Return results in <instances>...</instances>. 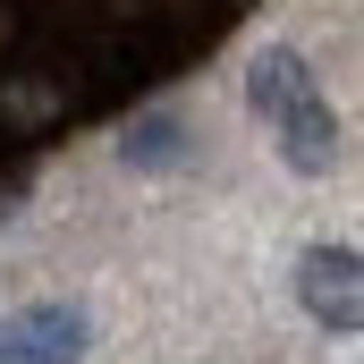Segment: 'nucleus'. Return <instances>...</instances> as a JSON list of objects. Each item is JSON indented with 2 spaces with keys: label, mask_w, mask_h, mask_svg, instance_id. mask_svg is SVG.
<instances>
[{
  "label": "nucleus",
  "mask_w": 364,
  "mask_h": 364,
  "mask_svg": "<svg viewBox=\"0 0 364 364\" xmlns=\"http://www.w3.org/2000/svg\"><path fill=\"white\" fill-rule=\"evenodd\" d=\"M119 153L136 161V170H170L186 153V119H170V110H153V119H136L127 136H119Z\"/></svg>",
  "instance_id": "nucleus-4"
},
{
  "label": "nucleus",
  "mask_w": 364,
  "mask_h": 364,
  "mask_svg": "<svg viewBox=\"0 0 364 364\" xmlns=\"http://www.w3.org/2000/svg\"><path fill=\"white\" fill-rule=\"evenodd\" d=\"M246 102L279 127V144H288V170H296V178H322V170L339 161V119H331V102L314 93V68H305L288 43L255 51V68H246Z\"/></svg>",
  "instance_id": "nucleus-1"
},
{
  "label": "nucleus",
  "mask_w": 364,
  "mask_h": 364,
  "mask_svg": "<svg viewBox=\"0 0 364 364\" xmlns=\"http://www.w3.org/2000/svg\"><path fill=\"white\" fill-rule=\"evenodd\" d=\"M93 339V322L77 305H26L0 322V364H77Z\"/></svg>",
  "instance_id": "nucleus-3"
},
{
  "label": "nucleus",
  "mask_w": 364,
  "mask_h": 364,
  "mask_svg": "<svg viewBox=\"0 0 364 364\" xmlns=\"http://www.w3.org/2000/svg\"><path fill=\"white\" fill-rule=\"evenodd\" d=\"M296 305L322 331H364V255L356 246H305L296 263Z\"/></svg>",
  "instance_id": "nucleus-2"
}]
</instances>
